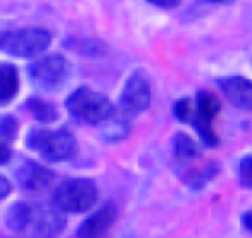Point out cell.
Instances as JSON below:
<instances>
[{
	"instance_id": "6da1fadb",
	"label": "cell",
	"mask_w": 252,
	"mask_h": 238,
	"mask_svg": "<svg viewBox=\"0 0 252 238\" xmlns=\"http://www.w3.org/2000/svg\"><path fill=\"white\" fill-rule=\"evenodd\" d=\"M7 226L26 238H56L64 231L66 219L49 206L18 202L7 210Z\"/></svg>"
},
{
	"instance_id": "7a4b0ae2",
	"label": "cell",
	"mask_w": 252,
	"mask_h": 238,
	"mask_svg": "<svg viewBox=\"0 0 252 238\" xmlns=\"http://www.w3.org/2000/svg\"><path fill=\"white\" fill-rule=\"evenodd\" d=\"M52 43L50 31L43 28H21L0 31V52L19 59H32L43 54Z\"/></svg>"
},
{
	"instance_id": "3957f363",
	"label": "cell",
	"mask_w": 252,
	"mask_h": 238,
	"mask_svg": "<svg viewBox=\"0 0 252 238\" xmlns=\"http://www.w3.org/2000/svg\"><path fill=\"white\" fill-rule=\"evenodd\" d=\"M66 107L74 118L90 124H100L114 114V104L105 95L88 87L73 91L66 100Z\"/></svg>"
},
{
	"instance_id": "277c9868",
	"label": "cell",
	"mask_w": 252,
	"mask_h": 238,
	"mask_svg": "<svg viewBox=\"0 0 252 238\" xmlns=\"http://www.w3.org/2000/svg\"><path fill=\"white\" fill-rule=\"evenodd\" d=\"M30 147L45 161L63 162L76 155L78 142L67 130H36L28 138Z\"/></svg>"
},
{
	"instance_id": "5b68a950",
	"label": "cell",
	"mask_w": 252,
	"mask_h": 238,
	"mask_svg": "<svg viewBox=\"0 0 252 238\" xmlns=\"http://www.w3.org/2000/svg\"><path fill=\"white\" fill-rule=\"evenodd\" d=\"M98 190L92 179L76 178L67 179L57 186L54 193V204L63 212H85L97 202Z\"/></svg>"
},
{
	"instance_id": "8992f818",
	"label": "cell",
	"mask_w": 252,
	"mask_h": 238,
	"mask_svg": "<svg viewBox=\"0 0 252 238\" xmlns=\"http://www.w3.org/2000/svg\"><path fill=\"white\" fill-rule=\"evenodd\" d=\"M32 80L40 90L54 91L69 76V62L63 56H49L32 66Z\"/></svg>"
},
{
	"instance_id": "52a82bcc",
	"label": "cell",
	"mask_w": 252,
	"mask_h": 238,
	"mask_svg": "<svg viewBox=\"0 0 252 238\" xmlns=\"http://www.w3.org/2000/svg\"><path fill=\"white\" fill-rule=\"evenodd\" d=\"M121 105L126 114H140L151 105V83L144 73H133L125 85L121 95Z\"/></svg>"
},
{
	"instance_id": "ba28073f",
	"label": "cell",
	"mask_w": 252,
	"mask_h": 238,
	"mask_svg": "<svg viewBox=\"0 0 252 238\" xmlns=\"http://www.w3.org/2000/svg\"><path fill=\"white\" fill-rule=\"evenodd\" d=\"M221 111V104L218 100L216 95H213L211 91H200L197 97V104L193 109V116L195 119V128L199 130L200 137L207 142L209 145H216L218 138L216 133L213 130V121Z\"/></svg>"
},
{
	"instance_id": "9c48e42d",
	"label": "cell",
	"mask_w": 252,
	"mask_h": 238,
	"mask_svg": "<svg viewBox=\"0 0 252 238\" xmlns=\"http://www.w3.org/2000/svg\"><path fill=\"white\" fill-rule=\"evenodd\" d=\"M116 219H118V210L109 204L83 221L78 230V238H109V231Z\"/></svg>"
},
{
	"instance_id": "30bf717a",
	"label": "cell",
	"mask_w": 252,
	"mask_h": 238,
	"mask_svg": "<svg viewBox=\"0 0 252 238\" xmlns=\"http://www.w3.org/2000/svg\"><path fill=\"white\" fill-rule=\"evenodd\" d=\"M226 98L238 109L252 111V81L244 76L224 78L218 81Z\"/></svg>"
},
{
	"instance_id": "8fae6325",
	"label": "cell",
	"mask_w": 252,
	"mask_h": 238,
	"mask_svg": "<svg viewBox=\"0 0 252 238\" xmlns=\"http://www.w3.org/2000/svg\"><path fill=\"white\" fill-rule=\"evenodd\" d=\"M18 179L21 186L28 192H43L49 188L54 179V173L49 171L47 168L35 162H28L18 171Z\"/></svg>"
},
{
	"instance_id": "7c38bea8",
	"label": "cell",
	"mask_w": 252,
	"mask_h": 238,
	"mask_svg": "<svg viewBox=\"0 0 252 238\" xmlns=\"http://www.w3.org/2000/svg\"><path fill=\"white\" fill-rule=\"evenodd\" d=\"M19 91V74L14 66L0 67V105H5L16 98Z\"/></svg>"
},
{
	"instance_id": "4fadbf2b",
	"label": "cell",
	"mask_w": 252,
	"mask_h": 238,
	"mask_svg": "<svg viewBox=\"0 0 252 238\" xmlns=\"http://www.w3.org/2000/svg\"><path fill=\"white\" fill-rule=\"evenodd\" d=\"M173 149H175V155L182 161H192L199 157V147L189 135H176L173 140Z\"/></svg>"
},
{
	"instance_id": "5bb4252c",
	"label": "cell",
	"mask_w": 252,
	"mask_h": 238,
	"mask_svg": "<svg viewBox=\"0 0 252 238\" xmlns=\"http://www.w3.org/2000/svg\"><path fill=\"white\" fill-rule=\"evenodd\" d=\"M100 124H102V137L111 142L123 140V138H126L128 133H130V128H128V124L125 121H118V119L109 118L107 121H104Z\"/></svg>"
},
{
	"instance_id": "9a60e30c",
	"label": "cell",
	"mask_w": 252,
	"mask_h": 238,
	"mask_svg": "<svg viewBox=\"0 0 252 238\" xmlns=\"http://www.w3.org/2000/svg\"><path fill=\"white\" fill-rule=\"evenodd\" d=\"M73 49L85 56H102L105 54V43L95 38H80L73 42Z\"/></svg>"
},
{
	"instance_id": "2e32d148",
	"label": "cell",
	"mask_w": 252,
	"mask_h": 238,
	"mask_svg": "<svg viewBox=\"0 0 252 238\" xmlns=\"http://www.w3.org/2000/svg\"><path fill=\"white\" fill-rule=\"evenodd\" d=\"M30 109H32L33 114H35L40 121H43V123H50V121H54V119L57 118L56 109L43 100H32L30 102Z\"/></svg>"
},
{
	"instance_id": "e0dca14e",
	"label": "cell",
	"mask_w": 252,
	"mask_h": 238,
	"mask_svg": "<svg viewBox=\"0 0 252 238\" xmlns=\"http://www.w3.org/2000/svg\"><path fill=\"white\" fill-rule=\"evenodd\" d=\"M238 178L247 188H252V157H245L238 166Z\"/></svg>"
},
{
	"instance_id": "ac0fdd59",
	"label": "cell",
	"mask_w": 252,
	"mask_h": 238,
	"mask_svg": "<svg viewBox=\"0 0 252 238\" xmlns=\"http://www.w3.org/2000/svg\"><path fill=\"white\" fill-rule=\"evenodd\" d=\"M175 114L178 116L180 121H189L193 116V105L190 102V98H183L175 105Z\"/></svg>"
},
{
	"instance_id": "d6986e66",
	"label": "cell",
	"mask_w": 252,
	"mask_h": 238,
	"mask_svg": "<svg viewBox=\"0 0 252 238\" xmlns=\"http://www.w3.org/2000/svg\"><path fill=\"white\" fill-rule=\"evenodd\" d=\"M16 133H18V123L14 121V118H5L2 123H0V135L5 138V140H14Z\"/></svg>"
},
{
	"instance_id": "ffe728a7",
	"label": "cell",
	"mask_w": 252,
	"mask_h": 238,
	"mask_svg": "<svg viewBox=\"0 0 252 238\" xmlns=\"http://www.w3.org/2000/svg\"><path fill=\"white\" fill-rule=\"evenodd\" d=\"M11 190H12L11 181L7 178H4V176H0V200H4L11 193Z\"/></svg>"
},
{
	"instance_id": "44dd1931",
	"label": "cell",
	"mask_w": 252,
	"mask_h": 238,
	"mask_svg": "<svg viewBox=\"0 0 252 238\" xmlns=\"http://www.w3.org/2000/svg\"><path fill=\"white\" fill-rule=\"evenodd\" d=\"M11 161V149L7 147V144L0 142V164H7Z\"/></svg>"
},
{
	"instance_id": "7402d4cb",
	"label": "cell",
	"mask_w": 252,
	"mask_h": 238,
	"mask_svg": "<svg viewBox=\"0 0 252 238\" xmlns=\"http://www.w3.org/2000/svg\"><path fill=\"white\" fill-rule=\"evenodd\" d=\"M154 5H159V7H166V9H173L178 7L182 0H151Z\"/></svg>"
},
{
	"instance_id": "603a6c76",
	"label": "cell",
	"mask_w": 252,
	"mask_h": 238,
	"mask_svg": "<svg viewBox=\"0 0 252 238\" xmlns=\"http://www.w3.org/2000/svg\"><path fill=\"white\" fill-rule=\"evenodd\" d=\"M244 224H245V228L252 233V210L244 216Z\"/></svg>"
},
{
	"instance_id": "cb8c5ba5",
	"label": "cell",
	"mask_w": 252,
	"mask_h": 238,
	"mask_svg": "<svg viewBox=\"0 0 252 238\" xmlns=\"http://www.w3.org/2000/svg\"><path fill=\"white\" fill-rule=\"evenodd\" d=\"M211 2H228V0H211Z\"/></svg>"
}]
</instances>
